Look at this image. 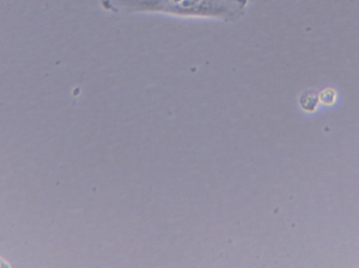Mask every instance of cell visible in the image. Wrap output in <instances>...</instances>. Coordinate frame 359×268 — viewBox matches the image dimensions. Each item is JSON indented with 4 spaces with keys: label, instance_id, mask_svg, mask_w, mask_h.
Returning <instances> with one entry per match:
<instances>
[{
    "label": "cell",
    "instance_id": "obj_1",
    "mask_svg": "<svg viewBox=\"0 0 359 268\" xmlns=\"http://www.w3.org/2000/svg\"><path fill=\"white\" fill-rule=\"evenodd\" d=\"M104 4L109 10L217 18L231 22L244 15L248 0H105Z\"/></svg>",
    "mask_w": 359,
    "mask_h": 268
}]
</instances>
